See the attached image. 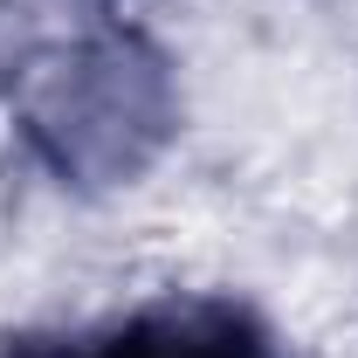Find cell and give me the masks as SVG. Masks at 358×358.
<instances>
[{
    "label": "cell",
    "mask_w": 358,
    "mask_h": 358,
    "mask_svg": "<svg viewBox=\"0 0 358 358\" xmlns=\"http://www.w3.org/2000/svg\"><path fill=\"white\" fill-rule=\"evenodd\" d=\"M14 131L55 186L110 193L159 166L179 138L173 55L145 28L96 21L14 69Z\"/></svg>",
    "instance_id": "6da1fadb"
},
{
    "label": "cell",
    "mask_w": 358,
    "mask_h": 358,
    "mask_svg": "<svg viewBox=\"0 0 358 358\" xmlns=\"http://www.w3.org/2000/svg\"><path fill=\"white\" fill-rule=\"evenodd\" d=\"M90 358H282V338L234 296H159L103 331Z\"/></svg>",
    "instance_id": "7a4b0ae2"
},
{
    "label": "cell",
    "mask_w": 358,
    "mask_h": 358,
    "mask_svg": "<svg viewBox=\"0 0 358 358\" xmlns=\"http://www.w3.org/2000/svg\"><path fill=\"white\" fill-rule=\"evenodd\" d=\"M0 358H90V345H76V338H14Z\"/></svg>",
    "instance_id": "3957f363"
}]
</instances>
